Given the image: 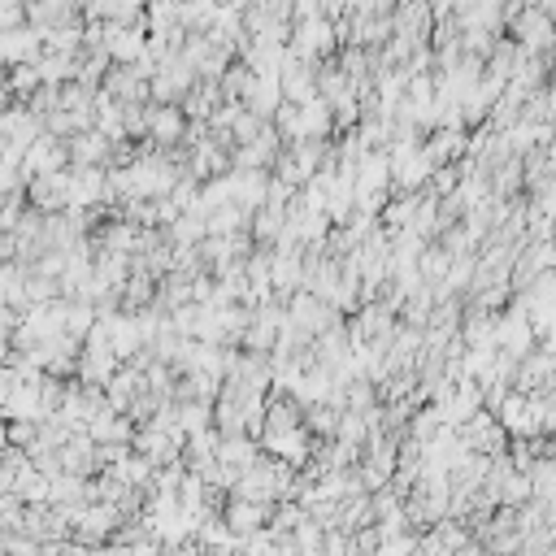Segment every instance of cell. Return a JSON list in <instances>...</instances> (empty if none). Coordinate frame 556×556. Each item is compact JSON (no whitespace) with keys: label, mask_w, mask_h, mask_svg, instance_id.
<instances>
[{"label":"cell","mask_w":556,"mask_h":556,"mask_svg":"<svg viewBox=\"0 0 556 556\" xmlns=\"http://www.w3.org/2000/svg\"><path fill=\"white\" fill-rule=\"evenodd\" d=\"M244 105L257 113V118H265V122H274L278 118V109L287 105V96H283V83L278 79H257V87L248 92V100Z\"/></svg>","instance_id":"cell-21"},{"label":"cell","mask_w":556,"mask_h":556,"mask_svg":"<svg viewBox=\"0 0 556 556\" xmlns=\"http://www.w3.org/2000/svg\"><path fill=\"white\" fill-rule=\"evenodd\" d=\"M261 9L274 22H296V0H261Z\"/></svg>","instance_id":"cell-30"},{"label":"cell","mask_w":556,"mask_h":556,"mask_svg":"<svg viewBox=\"0 0 556 556\" xmlns=\"http://www.w3.org/2000/svg\"><path fill=\"white\" fill-rule=\"evenodd\" d=\"M252 87H257V74H252L248 61H235V66L222 74V96H226V100H239V105H244Z\"/></svg>","instance_id":"cell-25"},{"label":"cell","mask_w":556,"mask_h":556,"mask_svg":"<svg viewBox=\"0 0 556 556\" xmlns=\"http://www.w3.org/2000/svg\"><path fill=\"white\" fill-rule=\"evenodd\" d=\"M417 205H422V196H396L383 209V226H387V231H404V226H413Z\"/></svg>","instance_id":"cell-28"},{"label":"cell","mask_w":556,"mask_h":556,"mask_svg":"<svg viewBox=\"0 0 556 556\" xmlns=\"http://www.w3.org/2000/svg\"><path fill=\"white\" fill-rule=\"evenodd\" d=\"M70 192H74V170H61V174H44V179H31L27 183V200L31 209L40 213H70Z\"/></svg>","instance_id":"cell-7"},{"label":"cell","mask_w":556,"mask_h":556,"mask_svg":"<svg viewBox=\"0 0 556 556\" xmlns=\"http://www.w3.org/2000/svg\"><path fill=\"white\" fill-rule=\"evenodd\" d=\"M461 439L470 444V452H478V457H504L513 444H509V431L500 426V417L491 413V409H483L474 417L470 426H461Z\"/></svg>","instance_id":"cell-8"},{"label":"cell","mask_w":556,"mask_h":556,"mask_svg":"<svg viewBox=\"0 0 556 556\" xmlns=\"http://www.w3.org/2000/svg\"><path fill=\"white\" fill-rule=\"evenodd\" d=\"M391 183H396L391 157L387 153H365V161L357 166V192H387L391 196Z\"/></svg>","instance_id":"cell-20"},{"label":"cell","mask_w":556,"mask_h":556,"mask_svg":"<svg viewBox=\"0 0 556 556\" xmlns=\"http://www.w3.org/2000/svg\"><path fill=\"white\" fill-rule=\"evenodd\" d=\"M413 5H431V0H413Z\"/></svg>","instance_id":"cell-33"},{"label":"cell","mask_w":556,"mask_h":556,"mask_svg":"<svg viewBox=\"0 0 556 556\" xmlns=\"http://www.w3.org/2000/svg\"><path fill=\"white\" fill-rule=\"evenodd\" d=\"M100 92L113 96L118 105H153V83L139 79V74H135L131 66H113Z\"/></svg>","instance_id":"cell-13"},{"label":"cell","mask_w":556,"mask_h":556,"mask_svg":"<svg viewBox=\"0 0 556 556\" xmlns=\"http://www.w3.org/2000/svg\"><path fill=\"white\" fill-rule=\"evenodd\" d=\"M417 556H457V552H452V548H444V543L435 539V530H431V535L422 539V552H417Z\"/></svg>","instance_id":"cell-31"},{"label":"cell","mask_w":556,"mask_h":556,"mask_svg":"<svg viewBox=\"0 0 556 556\" xmlns=\"http://www.w3.org/2000/svg\"><path fill=\"white\" fill-rule=\"evenodd\" d=\"M222 517H226V526H231L239 539H252V535H261V530L270 526L274 504H257V500L231 496V500H226V509H222Z\"/></svg>","instance_id":"cell-12"},{"label":"cell","mask_w":556,"mask_h":556,"mask_svg":"<svg viewBox=\"0 0 556 556\" xmlns=\"http://www.w3.org/2000/svg\"><path fill=\"white\" fill-rule=\"evenodd\" d=\"M87 435H92L100 448H118V444L135 448V435H139V426H135L126 413H118V409H113V404H109V409L100 413L92 426H87Z\"/></svg>","instance_id":"cell-16"},{"label":"cell","mask_w":556,"mask_h":556,"mask_svg":"<svg viewBox=\"0 0 556 556\" xmlns=\"http://www.w3.org/2000/svg\"><path fill=\"white\" fill-rule=\"evenodd\" d=\"M426 157L435 161V170L444 166H461L465 157H470V131H431V139H426Z\"/></svg>","instance_id":"cell-19"},{"label":"cell","mask_w":556,"mask_h":556,"mask_svg":"<svg viewBox=\"0 0 556 556\" xmlns=\"http://www.w3.org/2000/svg\"><path fill=\"white\" fill-rule=\"evenodd\" d=\"M5 417L9 422H48V404H44V378L22 383L14 396H5Z\"/></svg>","instance_id":"cell-14"},{"label":"cell","mask_w":556,"mask_h":556,"mask_svg":"<svg viewBox=\"0 0 556 556\" xmlns=\"http://www.w3.org/2000/svg\"><path fill=\"white\" fill-rule=\"evenodd\" d=\"M109 161H113V139H105L100 131H87V135L70 139V166H79V170H109Z\"/></svg>","instance_id":"cell-18"},{"label":"cell","mask_w":556,"mask_h":556,"mask_svg":"<svg viewBox=\"0 0 556 556\" xmlns=\"http://www.w3.org/2000/svg\"><path fill=\"white\" fill-rule=\"evenodd\" d=\"M231 183H235V205L257 218V213L265 209V200H270L274 174L270 170H231Z\"/></svg>","instance_id":"cell-15"},{"label":"cell","mask_w":556,"mask_h":556,"mask_svg":"<svg viewBox=\"0 0 556 556\" xmlns=\"http://www.w3.org/2000/svg\"><path fill=\"white\" fill-rule=\"evenodd\" d=\"M439 431H444V409H439V404H422V409L413 413V422H409V439L431 444Z\"/></svg>","instance_id":"cell-24"},{"label":"cell","mask_w":556,"mask_h":556,"mask_svg":"<svg viewBox=\"0 0 556 556\" xmlns=\"http://www.w3.org/2000/svg\"><path fill=\"white\" fill-rule=\"evenodd\" d=\"M70 170V144L57 135H44L40 144L27 148V161H22V174L27 179H44V174H61Z\"/></svg>","instance_id":"cell-10"},{"label":"cell","mask_w":556,"mask_h":556,"mask_svg":"<svg viewBox=\"0 0 556 556\" xmlns=\"http://www.w3.org/2000/svg\"><path fill=\"white\" fill-rule=\"evenodd\" d=\"M244 231H252V213H248V209L226 205V209H213V213H209V235L231 239V235H244Z\"/></svg>","instance_id":"cell-23"},{"label":"cell","mask_w":556,"mask_h":556,"mask_svg":"<svg viewBox=\"0 0 556 556\" xmlns=\"http://www.w3.org/2000/svg\"><path fill=\"white\" fill-rule=\"evenodd\" d=\"M339 422H344V409H335V404H313V409H305V426L318 439H335Z\"/></svg>","instance_id":"cell-26"},{"label":"cell","mask_w":556,"mask_h":556,"mask_svg":"<svg viewBox=\"0 0 556 556\" xmlns=\"http://www.w3.org/2000/svg\"><path fill=\"white\" fill-rule=\"evenodd\" d=\"M48 53L44 48V31L40 27H18V31H0V57L9 61V70L14 66H35Z\"/></svg>","instance_id":"cell-11"},{"label":"cell","mask_w":556,"mask_h":556,"mask_svg":"<svg viewBox=\"0 0 556 556\" xmlns=\"http://www.w3.org/2000/svg\"><path fill=\"white\" fill-rule=\"evenodd\" d=\"M126 522V513L118 504H100L92 500L87 509H79V522H74V539L87 543V548H105V543L118 539V530Z\"/></svg>","instance_id":"cell-4"},{"label":"cell","mask_w":556,"mask_h":556,"mask_svg":"<svg viewBox=\"0 0 556 556\" xmlns=\"http://www.w3.org/2000/svg\"><path fill=\"white\" fill-rule=\"evenodd\" d=\"M509 31H513V40L522 44L530 57H552V48H556V18L548 14V9L526 5L522 14L509 22Z\"/></svg>","instance_id":"cell-2"},{"label":"cell","mask_w":556,"mask_h":556,"mask_svg":"<svg viewBox=\"0 0 556 556\" xmlns=\"http://www.w3.org/2000/svg\"><path fill=\"white\" fill-rule=\"evenodd\" d=\"M335 439H344V444L352 448H365L374 439V422H370V413H344V422H339V435Z\"/></svg>","instance_id":"cell-27"},{"label":"cell","mask_w":556,"mask_h":556,"mask_svg":"<svg viewBox=\"0 0 556 556\" xmlns=\"http://www.w3.org/2000/svg\"><path fill=\"white\" fill-rule=\"evenodd\" d=\"M287 313H292V326H300L309 339H318V335L331 331V326L344 322V313H339L335 305H326V300L313 296V292H296L292 300H287Z\"/></svg>","instance_id":"cell-6"},{"label":"cell","mask_w":556,"mask_h":556,"mask_svg":"<svg viewBox=\"0 0 556 556\" xmlns=\"http://www.w3.org/2000/svg\"><path fill=\"white\" fill-rule=\"evenodd\" d=\"M496 344H500V352H509V357H517V361H526L530 352L539 348V335H535V322H530V309L517 296H513L509 309H500Z\"/></svg>","instance_id":"cell-1"},{"label":"cell","mask_w":556,"mask_h":556,"mask_svg":"<svg viewBox=\"0 0 556 556\" xmlns=\"http://www.w3.org/2000/svg\"><path fill=\"white\" fill-rule=\"evenodd\" d=\"M292 53L309 66H322L339 53V35H335V22L331 18H309V22H296L292 31Z\"/></svg>","instance_id":"cell-3"},{"label":"cell","mask_w":556,"mask_h":556,"mask_svg":"<svg viewBox=\"0 0 556 556\" xmlns=\"http://www.w3.org/2000/svg\"><path fill=\"white\" fill-rule=\"evenodd\" d=\"M187 131H192V118L183 113V105H153V118H148V144L183 148Z\"/></svg>","instance_id":"cell-9"},{"label":"cell","mask_w":556,"mask_h":556,"mask_svg":"<svg viewBox=\"0 0 556 556\" xmlns=\"http://www.w3.org/2000/svg\"><path fill=\"white\" fill-rule=\"evenodd\" d=\"M318 70L322 66H309V61H300L296 53H292V61H287V70H283V96L292 100V105H309V100H318L322 92H318Z\"/></svg>","instance_id":"cell-17"},{"label":"cell","mask_w":556,"mask_h":556,"mask_svg":"<svg viewBox=\"0 0 556 556\" xmlns=\"http://www.w3.org/2000/svg\"><path fill=\"white\" fill-rule=\"evenodd\" d=\"M96 556H131L126 543H105V548H96Z\"/></svg>","instance_id":"cell-32"},{"label":"cell","mask_w":556,"mask_h":556,"mask_svg":"<svg viewBox=\"0 0 556 556\" xmlns=\"http://www.w3.org/2000/svg\"><path fill=\"white\" fill-rule=\"evenodd\" d=\"M35 70L44 74V83H53V87H66V83H79L83 57H70V53H44L40 61H35Z\"/></svg>","instance_id":"cell-22"},{"label":"cell","mask_w":556,"mask_h":556,"mask_svg":"<svg viewBox=\"0 0 556 556\" xmlns=\"http://www.w3.org/2000/svg\"><path fill=\"white\" fill-rule=\"evenodd\" d=\"M196 83H200V74L192 70V61L183 53H174L153 79V105H183V100L196 92Z\"/></svg>","instance_id":"cell-5"},{"label":"cell","mask_w":556,"mask_h":556,"mask_svg":"<svg viewBox=\"0 0 556 556\" xmlns=\"http://www.w3.org/2000/svg\"><path fill=\"white\" fill-rule=\"evenodd\" d=\"M417 552H422V539H417V535H413V530H409V535H396V539H383V548H378L374 556H417Z\"/></svg>","instance_id":"cell-29"}]
</instances>
